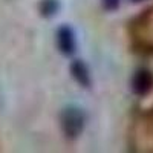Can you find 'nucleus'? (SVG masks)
Masks as SVG:
<instances>
[{"instance_id": "nucleus-4", "label": "nucleus", "mask_w": 153, "mask_h": 153, "mask_svg": "<svg viewBox=\"0 0 153 153\" xmlns=\"http://www.w3.org/2000/svg\"><path fill=\"white\" fill-rule=\"evenodd\" d=\"M71 71H72L74 78L78 81L81 86H89L91 84V75H89V71H87V68L83 65L81 61H75L72 65V68H71Z\"/></svg>"}, {"instance_id": "nucleus-6", "label": "nucleus", "mask_w": 153, "mask_h": 153, "mask_svg": "<svg viewBox=\"0 0 153 153\" xmlns=\"http://www.w3.org/2000/svg\"><path fill=\"white\" fill-rule=\"evenodd\" d=\"M118 2L120 0H103V3H104V6L107 9H115L118 6Z\"/></svg>"}, {"instance_id": "nucleus-5", "label": "nucleus", "mask_w": 153, "mask_h": 153, "mask_svg": "<svg viewBox=\"0 0 153 153\" xmlns=\"http://www.w3.org/2000/svg\"><path fill=\"white\" fill-rule=\"evenodd\" d=\"M57 11V2L55 0H43L42 2V12L45 16H51Z\"/></svg>"}, {"instance_id": "nucleus-3", "label": "nucleus", "mask_w": 153, "mask_h": 153, "mask_svg": "<svg viewBox=\"0 0 153 153\" xmlns=\"http://www.w3.org/2000/svg\"><path fill=\"white\" fill-rule=\"evenodd\" d=\"M57 43L58 48L61 49V52L65 54H72L75 49V37L72 34V31L68 26H63L58 34H57Z\"/></svg>"}, {"instance_id": "nucleus-1", "label": "nucleus", "mask_w": 153, "mask_h": 153, "mask_svg": "<svg viewBox=\"0 0 153 153\" xmlns=\"http://www.w3.org/2000/svg\"><path fill=\"white\" fill-rule=\"evenodd\" d=\"M61 127L71 138L76 136L83 130V115L78 109H66L61 115Z\"/></svg>"}, {"instance_id": "nucleus-2", "label": "nucleus", "mask_w": 153, "mask_h": 153, "mask_svg": "<svg viewBox=\"0 0 153 153\" xmlns=\"http://www.w3.org/2000/svg\"><path fill=\"white\" fill-rule=\"evenodd\" d=\"M152 89H153V75L149 71L136 72L132 80V91L139 97H144Z\"/></svg>"}, {"instance_id": "nucleus-7", "label": "nucleus", "mask_w": 153, "mask_h": 153, "mask_svg": "<svg viewBox=\"0 0 153 153\" xmlns=\"http://www.w3.org/2000/svg\"><path fill=\"white\" fill-rule=\"evenodd\" d=\"M135 2H138V0H135Z\"/></svg>"}]
</instances>
